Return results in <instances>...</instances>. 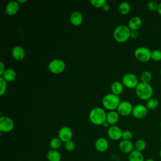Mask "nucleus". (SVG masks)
Here are the masks:
<instances>
[{
  "label": "nucleus",
  "mask_w": 161,
  "mask_h": 161,
  "mask_svg": "<svg viewBox=\"0 0 161 161\" xmlns=\"http://www.w3.org/2000/svg\"><path fill=\"white\" fill-rule=\"evenodd\" d=\"M16 72L15 71L12 69H6L5 72L3 74L1 77H3V79L6 81H13L16 78Z\"/></svg>",
  "instance_id": "5701e85b"
},
{
  "label": "nucleus",
  "mask_w": 161,
  "mask_h": 161,
  "mask_svg": "<svg viewBox=\"0 0 161 161\" xmlns=\"http://www.w3.org/2000/svg\"><path fill=\"white\" fill-rule=\"evenodd\" d=\"M158 6V4L157 3H156L155 1H149V2L147 3V8H148L150 11H157Z\"/></svg>",
  "instance_id": "473e14b6"
},
{
  "label": "nucleus",
  "mask_w": 161,
  "mask_h": 161,
  "mask_svg": "<svg viewBox=\"0 0 161 161\" xmlns=\"http://www.w3.org/2000/svg\"><path fill=\"white\" fill-rule=\"evenodd\" d=\"M145 161H155L153 159L151 158H147L146 160H145Z\"/></svg>",
  "instance_id": "ea45409f"
},
{
  "label": "nucleus",
  "mask_w": 161,
  "mask_h": 161,
  "mask_svg": "<svg viewBox=\"0 0 161 161\" xmlns=\"http://www.w3.org/2000/svg\"><path fill=\"white\" fill-rule=\"evenodd\" d=\"M148 113V109L146 106L138 104L135 105L132 111V114L133 116L138 119H142L145 118Z\"/></svg>",
  "instance_id": "9d476101"
},
{
  "label": "nucleus",
  "mask_w": 161,
  "mask_h": 161,
  "mask_svg": "<svg viewBox=\"0 0 161 161\" xmlns=\"http://www.w3.org/2000/svg\"><path fill=\"white\" fill-rule=\"evenodd\" d=\"M65 67V64L64 60L59 58H55L50 61L48 64L50 71L53 74H60L62 72Z\"/></svg>",
  "instance_id": "423d86ee"
},
{
  "label": "nucleus",
  "mask_w": 161,
  "mask_h": 161,
  "mask_svg": "<svg viewBox=\"0 0 161 161\" xmlns=\"http://www.w3.org/2000/svg\"><path fill=\"white\" fill-rule=\"evenodd\" d=\"M123 131L118 126L113 125L108 130V135L113 140H118L122 138Z\"/></svg>",
  "instance_id": "f8f14e48"
},
{
  "label": "nucleus",
  "mask_w": 161,
  "mask_h": 161,
  "mask_svg": "<svg viewBox=\"0 0 161 161\" xmlns=\"http://www.w3.org/2000/svg\"><path fill=\"white\" fill-rule=\"evenodd\" d=\"M140 78L142 82L145 83H150L152 79V75L148 70H145L142 73Z\"/></svg>",
  "instance_id": "cd10ccee"
},
{
  "label": "nucleus",
  "mask_w": 161,
  "mask_h": 161,
  "mask_svg": "<svg viewBox=\"0 0 161 161\" xmlns=\"http://www.w3.org/2000/svg\"><path fill=\"white\" fill-rule=\"evenodd\" d=\"M13 127L14 123L11 118L6 116L0 118V131L1 132H9L13 129Z\"/></svg>",
  "instance_id": "6e6552de"
},
{
  "label": "nucleus",
  "mask_w": 161,
  "mask_h": 161,
  "mask_svg": "<svg viewBox=\"0 0 161 161\" xmlns=\"http://www.w3.org/2000/svg\"><path fill=\"white\" fill-rule=\"evenodd\" d=\"M83 20V17L82 14L77 11H74L70 17V21L71 23L74 26L80 25Z\"/></svg>",
  "instance_id": "a211bd4d"
},
{
  "label": "nucleus",
  "mask_w": 161,
  "mask_h": 161,
  "mask_svg": "<svg viewBox=\"0 0 161 161\" xmlns=\"http://www.w3.org/2000/svg\"><path fill=\"white\" fill-rule=\"evenodd\" d=\"M158 101L157 98L155 97H151L148 100H147L146 103V107L148 109L153 110L156 109L158 106Z\"/></svg>",
  "instance_id": "393cba45"
},
{
  "label": "nucleus",
  "mask_w": 161,
  "mask_h": 161,
  "mask_svg": "<svg viewBox=\"0 0 161 161\" xmlns=\"http://www.w3.org/2000/svg\"><path fill=\"white\" fill-rule=\"evenodd\" d=\"M90 3L96 8H103V6L106 3V0H91Z\"/></svg>",
  "instance_id": "7c9ffc66"
},
{
  "label": "nucleus",
  "mask_w": 161,
  "mask_h": 161,
  "mask_svg": "<svg viewBox=\"0 0 161 161\" xmlns=\"http://www.w3.org/2000/svg\"><path fill=\"white\" fill-rule=\"evenodd\" d=\"M131 30L128 26L120 25L117 26L113 31L114 38L118 42L122 43L127 41L130 37Z\"/></svg>",
  "instance_id": "7ed1b4c3"
},
{
  "label": "nucleus",
  "mask_w": 161,
  "mask_h": 161,
  "mask_svg": "<svg viewBox=\"0 0 161 161\" xmlns=\"http://www.w3.org/2000/svg\"><path fill=\"white\" fill-rule=\"evenodd\" d=\"M151 58L155 62L161 60V51L159 50H154L151 53Z\"/></svg>",
  "instance_id": "c85d7f7f"
},
{
  "label": "nucleus",
  "mask_w": 161,
  "mask_h": 161,
  "mask_svg": "<svg viewBox=\"0 0 161 161\" xmlns=\"http://www.w3.org/2000/svg\"><path fill=\"white\" fill-rule=\"evenodd\" d=\"M150 50L146 47H139L135 49L134 55L136 58L142 62H147L151 58Z\"/></svg>",
  "instance_id": "39448f33"
},
{
  "label": "nucleus",
  "mask_w": 161,
  "mask_h": 161,
  "mask_svg": "<svg viewBox=\"0 0 161 161\" xmlns=\"http://www.w3.org/2000/svg\"><path fill=\"white\" fill-rule=\"evenodd\" d=\"M133 137L132 133L129 130H125L123 131L122 138L124 140H130Z\"/></svg>",
  "instance_id": "72a5a7b5"
},
{
  "label": "nucleus",
  "mask_w": 161,
  "mask_h": 161,
  "mask_svg": "<svg viewBox=\"0 0 161 161\" xmlns=\"http://www.w3.org/2000/svg\"><path fill=\"white\" fill-rule=\"evenodd\" d=\"M47 158L48 161H60L61 155L57 150L50 149L47 153Z\"/></svg>",
  "instance_id": "aec40b11"
},
{
  "label": "nucleus",
  "mask_w": 161,
  "mask_h": 161,
  "mask_svg": "<svg viewBox=\"0 0 161 161\" xmlns=\"http://www.w3.org/2000/svg\"><path fill=\"white\" fill-rule=\"evenodd\" d=\"M157 12H158V14L161 16V3H160L158 4V9H157Z\"/></svg>",
  "instance_id": "4c0bfd02"
},
{
  "label": "nucleus",
  "mask_w": 161,
  "mask_h": 161,
  "mask_svg": "<svg viewBox=\"0 0 161 161\" xmlns=\"http://www.w3.org/2000/svg\"><path fill=\"white\" fill-rule=\"evenodd\" d=\"M119 119V115L117 112L114 111H111L107 114L106 121L109 125H114L118 122Z\"/></svg>",
  "instance_id": "4be33fe9"
},
{
  "label": "nucleus",
  "mask_w": 161,
  "mask_h": 161,
  "mask_svg": "<svg viewBox=\"0 0 161 161\" xmlns=\"http://www.w3.org/2000/svg\"><path fill=\"white\" fill-rule=\"evenodd\" d=\"M160 75H161V69H160Z\"/></svg>",
  "instance_id": "c03bdc74"
},
{
  "label": "nucleus",
  "mask_w": 161,
  "mask_h": 161,
  "mask_svg": "<svg viewBox=\"0 0 161 161\" xmlns=\"http://www.w3.org/2000/svg\"><path fill=\"white\" fill-rule=\"evenodd\" d=\"M107 114L105 111L100 108L96 107L93 108L89 113V119L94 125H103L104 121H106Z\"/></svg>",
  "instance_id": "f03ea898"
},
{
  "label": "nucleus",
  "mask_w": 161,
  "mask_h": 161,
  "mask_svg": "<svg viewBox=\"0 0 161 161\" xmlns=\"http://www.w3.org/2000/svg\"><path fill=\"white\" fill-rule=\"evenodd\" d=\"M111 90L112 92L116 95L121 94L123 91V86L119 81H114L111 86Z\"/></svg>",
  "instance_id": "412c9836"
},
{
  "label": "nucleus",
  "mask_w": 161,
  "mask_h": 161,
  "mask_svg": "<svg viewBox=\"0 0 161 161\" xmlns=\"http://www.w3.org/2000/svg\"><path fill=\"white\" fill-rule=\"evenodd\" d=\"M133 105L131 103L128 101H121L119 104L117 108L118 112L121 116H128L132 113Z\"/></svg>",
  "instance_id": "1a4fd4ad"
},
{
  "label": "nucleus",
  "mask_w": 161,
  "mask_h": 161,
  "mask_svg": "<svg viewBox=\"0 0 161 161\" xmlns=\"http://www.w3.org/2000/svg\"><path fill=\"white\" fill-rule=\"evenodd\" d=\"M109 124L108 123V122L107 121H104V123H103V126H104V127H106V126H108V125H109Z\"/></svg>",
  "instance_id": "58836bf2"
},
{
  "label": "nucleus",
  "mask_w": 161,
  "mask_h": 161,
  "mask_svg": "<svg viewBox=\"0 0 161 161\" xmlns=\"http://www.w3.org/2000/svg\"><path fill=\"white\" fill-rule=\"evenodd\" d=\"M160 129H161V120H160Z\"/></svg>",
  "instance_id": "37998d69"
},
{
  "label": "nucleus",
  "mask_w": 161,
  "mask_h": 161,
  "mask_svg": "<svg viewBox=\"0 0 161 161\" xmlns=\"http://www.w3.org/2000/svg\"><path fill=\"white\" fill-rule=\"evenodd\" d=\"M119 150L124 153H130L134 150V144L130 140H124L120 142L119 143Z\"/></svg>",
  "instance_id": "ddd939ff"
},
{
  "label": "nucleus",
  "mask_w": 161,
  "mask_h": 161,
  "mask_svg": "<svg viewBox=\"0 0 161 161\" xmlns=\"http://www.w3.org/2000/svg\"><path fill=\"white\" fill-rule=\"evenodd\" d=\"M123 84L128 88H135L138 85V80L137 77L132 73H127L123 76Z\"/></svg>",
  "instance_id": "0eeeda50"
},
{
  "label": "nucleus",
  "mask_w": 161,
  "mask_h": 161,
  "mask_svg": "<svg viewBox=\"0 0 161 161\" xmlns=\"http://www.w3.org/2000/svg\"><path fill=\"white\" fill-rule=\"evenodd\" d=\"M12 55L16 60H21L24 58L25 52L23 47L20 46H15L12 50Z\"/></svg>",
  "instance_id": "f3484780"
},
{
  "label": "nucleus",
  "mask_w": 161,
  "mask_h": 161,
  "mask_svg": "<svg viewBox=\"0 0 161 161\" xmlns=\"http://www.w3.org/2000/svg\"><path fill=\"white\" fill-rule=\"evenodd\" d=\"M19 5L18 2L16 1H9L6 6L5 10L8 15L12 16L17 13V12L19 11Z\"/></svg>",
  "instance_id": "2eb2a0df"
},
{
  "label": "nucleus",
  "mask_w": 161,
  "mask_h": 161,
  "mask_svg": "<svg viewBox=\"0 0 161 161\" xmlns=\"http://www.w3.org/2000/svg\"><path fill=\"white\" fill-rule=\"evenodd\" d=\"M142 21L138 16H133L128 21V28L130 30H137L142 26Z\"/></svg>",
  "instance_id": "dca6fc26"
},
{
  "label": "nucleus",
  "mask_w": 161,
  "mask_h": 161,
  "mask_svg": "<svg viewBox=\"0 0 161 161\" xmlns=\"http://www.w3.org/2000/svg\"><path fill=\"white\" fill-rule=\"evenodd\" d=\"M103 9L104 11H108L109 9V5L108 3H106L103 6Z\"/></svg>",
  "instance_id": "e433bc0d"
},
{
  "label": "nucleus",
  "mask_w": 161,
  "mask_h": 161,
  "mask_svg": "<svg viewBox=\"0 0 161 161\" xmlns=\"http://www.w3.org/2000/svg\"><path fill=\"white\" fill-rule=\"evenodd\" d=\"M62 141L60 140L58 137H55L53 138L50 141V147L51 149L53 150H58L62 145Z\"/></svg>",
  "instance_id": "a878e982"
},
{
  "label": "nucleus",
  "mask_w": 161,
  "mask_h": 161,
  "mask_svg": "<svg viewBox=\"0 0 161 161\" xmlns=\"http://www.w3.org/2000/svg\"><path fill=\"white\" fill-rule=\"evenodd\" d=\"M120 102L119 96L113 93L106 94L103 97L102 101L104 107L109 110H113L117 108Z\"/></svg>",
  "instance_id": "20e7f679"
},
{
  "label": "nucleus",
  "mask_w": 161,
  "mask_h": 161,
  "mask_svg": "<svg viewBox=\"0 0 161 161\" xmlns=\"http://www.w3.org/2000/svg\"><path fill=\"white\" fill-rule=\"evenodd\" d=\"M136 96L142 100L147 101L150 99L153 95V90L150 83L140 82L135 87Z\"/></svg>",
  "instance_id": "f257e3e1"
},
{
  "label": "nucleus",
  "mask_w": 161,
  "mask_h": 161,
  "mask_svg": "<svg viewBox=\"0 0 161 161\" xmlns=\"http://www.w3.org/2000/svg\"><path fill=\"white\" fill-rule=\"evenodd\" d=\"M160 142H161V136H160Z\"/></svg>",
  "instance_id": "a18cd8bd"
},
{
  "label": "nucleus",
  "mask_w": 161,
  "mask_h": 161,
  "mask_svg": "<svg viewBox=\"0 0 161 161\" xmlns=\"http://www.w3.org/2000/svg\"><path fill=\"white\" fill-rule=\"evenodd\" d=\"M159 157H160V158H161V148H160V150H159Z\"/></svg>",
  "instance_id": "79ce46f5"
},
{
  "label": "nucleus",
  "mask_w": 161,
  "mask_h": 161,
  "mask_svg": "<svg viewBox=\"0 0 161 161\" xmlns=\"http://www.w3.org/2000/svg\"><path fill=\"white\" fill-rule=\"evenodd\" d=\"M64 147H65V149L67 151L72 152V151H73L75 149V143L73 141L70 140V141L67 142L65 143Z\"/></svg>",
  "instance_id": "2f4dec72"
},
{
  "label": "nucleus",
  "mask_w": 161,
  "mask_h": 161,
  "mask_svg": "<svg viewBox=\"0 0 161 161\" xmlns=\"http://www.w3.org/2000/svg\"><path fill=\"white\" fill-rule=\"evenodd\" d=\"M131 9L130 4L126 1L121 2L118 6V11L121 14H128Z\"/></svg>",
  "instance_id": "b1692460"
},
{
  "label": "nucleus",
  "mask_w": 161,
  "mask_h": 161,
  "mask_svg": "<svg viewBox=\"0 0 161 161\" xmlns=\"http://www.w3.org/2000/svg\"><path fill=\"white\" fill-rule=\"evenodd\" d=\"M138 32L137 30H131L130 37L132 38H136L138 36Z\"/></svg>",
  "instance_id": "f704fd0d"
},
{
  "label": "nucleus",
  "mask_w": 161,
  "mask_h": 161,
  "mask_svg": "<svg viewBox=\"0 0 161 161\" xmlns=\"http://www.w3.org/2000/svg\"><path fill=\"white\" fill-rule=\"evenodd\" d=\"M6 81L3 79V77H0V96H3L6 90Z\"/></svg>",
  "instance_id": "c756f323"
},
{
  "label": "nucleus",
  "mask_w": 161,
  "mask_h": 161,
  "mask_svg": "<svg viewBox=\"0 0 161 161\" xmlns=\"http://www.w3.org/2000/svg\"><path fill=\"white\" fill-rule=\"evenodd\" d=\"M94 145L97 151L99 152H104L109 147V143L105 138L101 137L96 140Z\"/></svg>",
  "instance_id": "4468645a"
},
{
  "label": "nucleus",
  "mask_w": 161,
  "mask_h": 161,
  "mask_svg": "<svg viewBox=\"0 0 161 161\" xmlns=\"http://www.w3.org/2000/svg\"><path fill=\"white\" fill-rule=\"evenodd\" d=\"M6 69H5V66L4 65V64L3 63V62H0V75L2 76L3 74H4V72H5Z\"/></svg>",
  "instance_id": "c9c22d12"
},
{
  "label": "nucleus",
  "mask_w": 161,
  "mask_h": 161,
  "mask_svg": "<svg viewBox=\"0 0 161 161\" xmlns=\"http://www.w3.org/2000/svg\"><path fill=\"white\" fill-rule=\"evenodd\" d=\"M17 1L19 2V3H25V2H26L27 1L26 0H18Z\"/></svg>",
  "instance_id": "a19ab883"
},
{
  "label": "nucleus",
  "mask_w": 161,
  "mask_h": 161,
  "mask_svg": "<svg viewBox=\"0 0 161 161\" xmlns=\"http://www.w3.org/2000/svg\"><path fill=\"white\" fill-rule=\"evenodd\" d=\"M134 147H135V150L142 152V151L145 150V149L146 148L147 143L144 140L138 139L135 142V143L134 144Z\"/></svg>",
  "instance_id": "bb28decb"
},
{
  "label": "nucleus",
  "mask_w": 161,
  "mask_h": 161,
  "mask_svg": "<svg viewBox=\"0 0 161 161\" xmlns=\"http://www.w3.org/2000/svg\"><path fill=\"white\" fill-rule=\"evenodd\" d=\"M128 161H145L142 152L134 149L128 154Z\"/></svg>",
  "instance_id": "6ab92c4d"
},
{
  "label": "nucleus",
  "mask_w": 161,
  "mask_h": 161,
  "mask_svg": "<svg viewBox=\"0 0 161 161\" xmlns=\"http://www.w3.org/2000/svg\"><path fill=\"white\" fill-rule=\"evenodd\" d=\"M72 135V131L68 126L62 127L58 132V137L62 142L64 143L71 140Z\"/></svg>",
  "instance_id": "9b49d317"
}]
</instances>
